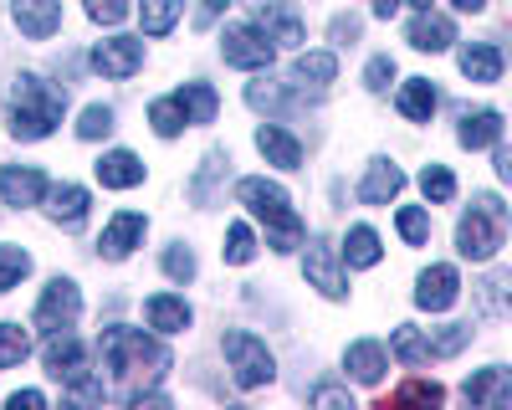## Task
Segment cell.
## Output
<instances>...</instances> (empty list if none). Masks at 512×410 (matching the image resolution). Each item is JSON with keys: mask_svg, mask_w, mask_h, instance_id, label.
Listing matches in <instances>:
<instances>
[{"mask_svg": "<svg viewBox=\"0 0 512 410\" xmlns=\"http://www.w3.org/2000/svg\"><path fill=\"white\" fill-rule=\"evenodd\" d=\"M169 364H175L169 349L154 334H144V328L113 323L98 339V385H103V395H113L123 405H139V395H149V385L164 380Z\"/></svg>", "mask_w": 512, "mask_h": 410, "instance_id": "cell-1", "label": "cell"}, {"mask_svg": "<svg viewBox=\"0 0 512 410\" xmlns=\"http://www.w3.org/2000/svg\"><path fill=\"white\" fill-rule=\"evenodd\" d=\"M236 200L267 226V246H272V252H292V246H303L308 226H303V216L292 211V200H287V190L277 180L251 175V180L236 185Z\"/></svg>", "mask_w": 512, "mask_h": 410, "instance_id": "cell-2", "label": "cell"}, {"mask_svg": "<svg viewBox=\"0 0 512 410\" xmlns=\"http://www.w3.org/2000/svg\"><path fill=\"white\" fill-rule=\"evenodd\" d=\"M62 108H67V93L47 88L36 72L16 77V93H11V134H16L21 144L47 139L57 123H62Z\"/></svg>", "mask_w": 512, "mask_h": 410, "instance_id": "cell-3", "label": "cell"}, {"mask_svg": "<svg viewBox=\"0 0 512 410\" xmlns=\"http://www.w3.org/2000/svg\"><path fill=\"white\" fill-rule=\"evenodd\" d=\"M502 241H507V205L497 195H477L456 226V252L466 262H492Z\"/></svg>", "mask_w": 512, "mask_h": 410, "instance_id": "cell-4", "label": "cell"}, {"mask_svg": "<svg viewBox=\"0 0 512 410\" xmlns=\"http://www.w3.org/2000/svg\"><path fill=\"white\" fill-rule=\"evenodd\" d=\"M221 349H226V364H231V380H236L241 390H262V385H272L277 359H272L267 339L246 334V328H231V334L221 339Z\"/></svg>", "mask_w": 512, "mask_h": 410, "instance_id": "cell-5", "label": "cell"}, {"mask_svg": "<svg viewBox=\"0 0 512 410\" xmlns=\"http://www.w3.org/2000/svg\"><path fill=\"white\" fill-rule=\"evenodd\" d=\"M41 364H47V375L72 385L77 395H103V385L88 375V349H82L67 328L62 334H47V344H41Z\"/></svg>", "mask_w": 512, "mask_h": 410, "instance_id": "cell-6", "label": "cell"}, {"mask_svg": "<svg viewBox=\"0 0 512 410\" xmlns=\"http://www.w3.org/2000/svg\"><path fill=\"white\" fill-rule=\"evenodd\" d=\"M221 57H226V67L262 72V67H272V57H277V41L262 31V21H241V26H226Z\"/></svg>", "mask_w": 512, "mask_h": 410, "instance_id": "cell-7", "label": "cell"}, {"mask_svg": "<svg viewBox=\"0 0 512 410\" xmlns=\"http://www.w3.org/2000/svg\"><path fill=\"white\" fill-rule=\"evenodd\" d=\"M82 313V293L72 277H52L47 287H41V303H36V328L41 334H62V328H72Z\"/></svg>", "mask_w": 512, "mask_h": 410, "instance_id": "cell-8", "label": "cell"}, {"mask_svg": "<svg viewBox=\"0 0 512 410\" xmlns=\"http://www.w3.org/2000/svg\"><path fill=\"white\" fill-rule=\"evenodd\" d=\"M344 252L328 241H308V257H303V272H308V287H318L323 298H344L349 293V277H344V262H338Z\"/></svg>", "mask_w": 512, "mask_h": 410, "instance_id": "cell-9", "label": "cell"}, {"mask_svg": "<svg viewBox=\"0 0 512 410\" xmlns=\"http://www.w3.org/2000/svg\"><path fill=\"white\" fill-rule=\"evenodd\" d=\"M456 298H461V277H456L451 262H436V267H425V272H420L415 308H425V313H446Z\"/></svg>", "mask_w": 512, "mask_h": 410, "instance_id": "cell-10", "label": "cell"}, {"mask_svg": "<svg viewBox=\"0 0 512 410\" xmlns=\"http://www.w3.org/2000/svg\"><path fill=\"white\" fill-rule=\"evenodd\" d=\"M93 67L103 72V77H134L139 67H144V41H134V36H108V41H98L93 47Z\"/></svg>", "mask_w": 512, "mask_h": 410, "instance_id": "cell-11", "label": "cell"}, {"mask_svg": "<svg viewBox=\"0 0 512 410\" xmlns=\"http://www.w3.org/2000/svg\"><path fill=\"white\" fill-rule=\"evenodd\" d=\"M0 200L26 211V205H41L47 200V175L36 170V164H6L0 170Z\"/></svg>", "mask_w": 512, "mask_h": 410, "instance_id": "cell-12", "label": "cell"}, {"mask_svg": "<svg viewBox=\"0 0 512 410\" xmlns=\"http://www.w3.org/2000/svg\"><path fill=\"white\" fill-rule=\"evenodd\" d=\"M144 231H149V221L139 216V211H123V216H113L108 221V231H103V241H98V252L108 257V262H123L134 246H144Z\"/></svg>", "mask_w": 512, "mask_h": 410, "instance_id": "cell-13", "label": "cell"}, {"mask_svg": "<svg viewBox=\"0 0 512 410\" xmlns=\"http://www.w3.org/2000/svg\"><path fill=\"white\" fill-rule=\"evenodd\" d=\"M11 16H16L21 36L47 41V36H57V26H62V0H16Z\"/></svg>", "mask_w": 512, "mask_h": 410, "instance_id": "cell-14", "label": "cell"}, {"mask_svg": "<svg viewBox=\"0 0 512 410\" xmlns=\"http://www.w3.org/2000/svg\"><path fill=\"white\" fill-rule=\"evenodd\" d=\"M461 395H466V405H507L512 400V369H502V364L477 369V375L461 385Z\"/></svg>", "mask_w": 512, "mask_h": 410, "instance_id": "cell-15", "label": "cell"}, {"mask_svg": "<svg viewBox=\"0 0 512 410\" xmlns=\"http://www.w3.org/2000/svg\"><path fill=\"white\" fill-rule=\"evenodd\" d=\"M256 149H262V159L277 164V170H297V164H303V144H297L282 123H262V129H256Z\"/></svg>", "mask_w": 512, "mask_h": 410, "instance_id": "cell-16", "label": "cell"}, {"mask_svg": "<svg viewBox=\"0 0 512 410\" xmlns=\"http://www.w3.org/2000/svg\"><path fill=\"white\" fill-rule=\"evenodd\" d=\"M400 190H405V170H400V164L374 159L369 175H364V185H359V200H364V205H390Z\"/></svg>", "mask_w": 512, "mask_h": 410, "instance_id": "cell-17", "label": "cell"}, {"mask_svg": "<svg viewBox=\"0 0 512 410\" xmlns=\"http://www.w3.org/2000/svg\"><path fill=\"white\" fill-rule=\"evenodd\" d=\"M93 170H98L103 190H134V185H144V164H139V154H128V149L103 154Z\"/></svg>", "mask_w": 512, "mask_h": 410, "instance_id": "cell-18", "label": "cell"}, {"mask_svg": "<svg viewBox=\"0 0 512 410\" xmlns=\"http://www.w3.org/2000/svg\"><path fill=\"white\" fill-rule=\"evenodd\" d=\"M410 47L415 52H446L451 41H456V26H451V16H436V11H420L415 21H410Z\"/></svg>", "mask_w": 512, "mask_h": 410, "instance_id": "cell-19", "label": "cell"}, {"mask_svg": "<svg viewBox=\"0 0 512 410\" xmlns=\"http://www.w3.org/2000/svg\"><path fill=\"white\" fill-rule=\"evenodd\" d=\"M456 139H461V149H497V144H502V113H497V108L466 113L461 129H456Z\"/></svg>", "mask_w": 512, "mask_h": 410, "instance_id": "cell-20", "label": "cell"}, {"mask_svg": "<svg viewBox=\"0 0 512 410\" xmlns=\"http://www.w3.org/2000/svg\"><path fill=\"white\" fill-rule=\"evenodd\" d=\"M144 318H149L154 334H185V328H190V303L175 298V293H154L144 303Z\"/></svg>", "mask_w": 512, "mask_h": 410, "instance_id": "cell-21", "label": "cell"}, {"mask_svg": "<svg viewBox=\"0 0 512 410\" xmlns=\"http://www.w3.org/2000/svg\"><path fill=\"white\" fill-rule=\"evenodd\" d=\"M344 364H349V375H354L359 385H379V380H384V369H390V359H384V344H374V339L349 344Z\"/></svg>", "mask_w": 512, "mask_h": 410, "instance_id": "cell-22", "label": "cell"}, {"mask_svg": "<svg viewBox=\"0 0 512 410\" xmlns=\"http://www.w3.org/2000/svg\"><path fill=\"white\" fill-rule=\"evenodd\" d=\"M436 108H441V93H436L431 77H410L405 88H400V113H405L410 123H431Z\"/></svg>", "mask_w": 512, "mask_h": 410, "instance_id": "cell-23", "label": "cell"}, {"mask_svg": "<svg viewBox=\"0 0 512 410\" xmlns=\"http://www.w3.org/2000/svg\"><path fill=\"white\" fill-rule=\"evenodd\" d=\"M297 93H303V88H297V82H251V88H246V103L256 108V113H287L292 103H297Z\"/></svg>", "mask_w": 512, "mask_h": 410, "instance_id": "cell-24", "label": "cell"}, {"mask_svg": "<svg viewBox=\"0 0 512 410\" xmlns=\"http://www.w3.org/2000/svg\"><path fill=\"white\" fill-rule=\"evenodd\" d=\"M461 72L472 82H497L502 77V47H492V41H472V47H461Z\"/></svg>", "mask_w": 512, "mask_h": 410, "instance_id": "cell-25", "label": "cell"}, {"mask_svg": "<svg viewBox=\"0 0 512 410\" xmlns=\"http://www.w3.org/2000/svg\"><path fill=\"white\" fill-rule=\"evenodd\" d=\"M88 205H93V195L82 190V185H57L47 211H52L57 226H82V221H88Z\"/></svg>", "mask_w": 512, "mask_h": 410, "instance_id": "cell-26", "label": "cell"}, {"mask_svg": "<svg viewBox=\"0 0 512 410\" xmlns=\"http://www.w3.org/2000/svg\"><path fill=\"white\" fill-rule=\"evenodd\" d=\"M333 72H338V57L333 52H303V57L292 62V82H297V88H328Z\"/></svg>", "mask_w": 512, "mask_h": 410, "instance_id": "cell-27", "label": "cell"}, {"mask_svg": "<svg viewBox=\"0 0 512 410\" xmlns=\"http://www.w3.org/2000/svg\"><path fill=\"white\" fill-rule=\"evenodd\" d=\"M338 252H344L349 267H374V262L384 257V246H379V231H374V226H349V236H344V246H338Z\"/></svg>", "mask_w": 512, "mask_h": 410, "instance_id": "cell-28", "label": "cell"}, {"mask_svg": "<svg viewBox=\"0 0 512 410\" xmlns=\"http://www.w3.org/2000/svg\"><path fill=\"white\" fill-rule=\"evenodd\" d=\"M149 123H154L159 139H175V134L190 129V113H185V103H180L175 93H169V98H154V103H149Z\"/></svg>", "mask_w": 512, "mask_h": 410, "instance_id": "cell-29", "label": "cell"}, {"mask_svg": "<svg viewBox=\"0 0 512 410\" xmlns=\"http://www.w3.org/2000/svg\"><path fill=\"white\" fill-rule=\"evenodd\" d=\"M175 98L185 103L190 123H216V108H221V98H216V88H210V82H185V88H180Z\"/></svg>", "mask_w": 512, "mask_h": 410, "instance_id": "cell-30", "label": "cell"}, {"mask_svg": "<svg viewBox=\"0 0 512 410\" xmlns=\"http://www.w3.org/2000/svg\"><path fill=\"white\" fill-rule=\"evenodd\" d=\"M226 164H231V154H226V149H210V154L200 159V175L190 180V200H195V205H205V200H210L216 180L226 175Z\"/></svg>", "mask_w": 512, "mask_h": 410, "instance_id": "cell-31", "label": "cell"}, {"mask_svg": "<svg viewBox=\"0 0 512 410\" xmlns=\"http://www.w3.org/2000/svg\"><path fill=\"white\" fill-rule=\"evenodd\" d=\"M139 21H144V36H169L180 21V0H144Z\"/></svg>", "mask_w": 512, "mask_h": 410, "instance_id": "cell-32", "label": "cell"}, {"mask_svg": "<svg viewBox=\"0 0 512 410\" xmlns=\"http://www.w3.org/2000/svg\"><path fill=\"white\" fill-rule=\"evenodd\" d=\"M256 21H262V31L277 41V47H297V41H303V21H297L292 11H262Z\"/></svg>", "mask_w": 512, "mask_h": 410, "instance_id": "cell-33", "label": "cell"}, {"mask_svg": "<svg viewBox=\"0 0 512 410\" xmlns=\"http://www.w3.org/2000/svg\"><path fill=\"white\" fill-rule=\"evenodd\" d=\"M31 272V252L26 246H0V293H11V287H21V277Z\"/></svg>", "mask_w": 512, "mask_h": 410, "instance_id": "cell-34", "label": "cell"}, {"mask_svg": "<svg viewBox=\"0 0 512 410\" xmlns=\"http://www.w3.org/2000/svg\"><path fill=\"white\" fill-rule=\"evenodd\" d=\"M420 190H425L431 205H446V200H456V175L446 170V164H425V170H420Z\"/></svg>", "mask_w": 512, "mask_h": 410, "instance_id": "cell-35", "label": "cell"}, {"mask_svg": "<svg viewBox=\"0 0 512 410\" xmlns=\"http://www.w3.org/2000/svg\"><path fill=\"white\" fill-rule=\"evenodd\" d=\"M395 359L400 364H425V359H431V339H420V328H410V323H400L395 328Z\"/></svg>", "mask_w": 512, "mask_h": 410, "instance_id": "cell-36", "label": "cell"}, {"mask_svg": "<svg viewBox=\"0 0 512 410\" xmlns=\"http://www.w3.org/2000/svg\"><path fill=\"white\" fill-rule=\"evenodd\" d=\"M31 354V334L21 323H0V369H11Z\"/></svg>", "mask_w": 512, "mask_h": 410, "instance_id": "cell-37", "label": "cell"}, {"mask_svg": "<svg viewBox=\"0 0 512 410\" xmlns=\"http://www.w3.org/2000/svg\"><path fill=\"white\" fill-rule=\"evenodd\" d=\"M221 252H226V262H236V267H246V262L256 257V236H251L246 221H231V226H226V246H221Z\"/></svg>", "mask_w": 512, "mask_h": 410, "instance_id": "cell-38", "label": "cell"}, {"mask_svg": "<svg viewBox=\"0 0 512 410\" xmlns=\"http://www.w3.org/2000/svg\"><path fill=\"white\" fill-rule=\"evenodd\" d=\"M113 134V108L108 103H93V108H82V118H77V139H108Z\"/></svg>", "mask_w": 512, "mask_h": 410, "instance_id": "cell-39", "label": "cell"}, {"mask_svg": "<svg viewBox=\"0 0 512 410\" xmlns=\"http://www.w3.org/2000/svg\"><path fill=\"white\" fill-rule=\"evenodd\" d=\"M466 344H472V323H446V328H436V334H431V354H441V359L461 354Z\"/></svg>", "mask_w": 512, "mask_h": 410, "instance_id": "cell-40", "label": "cell"}, {"mask_svg": "<svg viewBox=\"0 0 512 410\" xmlns=\"http://www.w3.org/2000/svg\"><path fill=\"white\" fill-rule=\"evenodd\" d=\"M395 226H400V236H405L410 246H425V241H431V216H425L420 205H405V211L395 216Z\"/></svg>", "mask_w": 512, "mask_h": 410, "instance_id": "cell-41", "label": "cell"}, {"mask_svg": "<svg viewBox=\"0 0 512 410\" xmlns=\"http://www.w3.org/2000/svg\"><path fill=\"white\" fill-rule=\"evenodd\" d=\"M164 277L169 282H195V252L190 246H164Z\"/></svg>", "mask_w": 512, "mask_h": 410, "instance_id": "cell-42", "label": "cell"}, {"mask_svg": "<svg viewBox=\"0 0 512 410\" xmlns=\"http://www.w3.org/2000/svg\"><path fill=\"white\" fill-rule=\"evenodd\" d=\"M395 400H400V405H441L446 390H441L436 380H410V385L395 390Z\"/></svg>", "mask_w": 512, "mask_h": 410, "instance_id": "cell-43", "label": "cell"}, {"mask_svg": "<svg viewBox=\"0 0 512 410\" xmlns=\"http://www.w3.org/2000/svg\"><path fill=\"white\" fill-rule=\"evenodd\" d=\"M390 82H395V57H369L364 88H369V93H390Z\"/></svg>", "mask_w": 512, "mask_h": 410, "instance_id": "cell-44", "label": "cell"}, {"mask_svg": "<svg viewBox=\"0 0 512 410\" xmlns=\"http://www.w3.org/2000/svg\"><path fill=\"white\" fill-rule=\"evenodd\" d=\"M88 6V16L98 21V26H118L123 16H128V0H82Z\"/></svg>", "mask_w": 512, "mask_h": 410, "instance_id": "cell-45", "label": "cell"}, {"mask_svg": "<svg viewBox=\"0 0 512 410\" xmlns=\"http://www.w3.org/2000/svg\"><path fill=\"white\" fill-rule=\"evenodd\" d=\"M308 400H313V405H338V410H354V395H349L344 385H318Z\"/></svg>", "mask_w": 512, "mask_h": 410, "instance_id": "cell-46", "label": "cell"}, {"mask_svg": "<svg viewBox=\"0 0 512 410\" xmlns=\"http://www.w3.org/2000/svg\"><path fill=\"white\" fill-rule=\"evenodd\" d=\"M359 16H333V26H328V36L338 41V47H354V41H359Z\"/></svg>", "mask_w": 512, "mask_h": 410, "instance_id": "cell-47", "label": "cell"}, {"mask_svg": "<svg viewBox=\"0 0 512 410\" xmlns=\"http://www.w3.org/2000/svg\"><path fill=\"white\" fill-rule=\"evenodd\" d=\"M226 6H231V0H200V11H195V26L205 31V26H210V21H216V16H221Z\"/></svg>", "mask_w": 512, "mask_h": 410, "instance_id": "cell-48", "label": "cell"}, {"mask_svg": "<svg viewBox=\"0 0 512 410\" xmlns=\"http://www.w3.org/2000/svg\"><path fill=\"white\" fill-rule=\"evenodd\" d=\"M11 405H16V410H21V405H26V410H41V405H47V395H41V390H16Z\"/></svg>", "mask_w": 512, "mask_h": 410, "instance_id": "cell-49", "label": "cell"}, {"mask_svg": "<svg viewBox=\"0 0 512 410\" xmlns=\"http://www.w3.org/2000/svg\"><path fill=\"white\" fill-rule=\"evenodd\" d=\"M497 180H512V149L497 144Z\"/></svg>", "mask_w": 512, "mask_h": 410, "instance_id": "cell-50", "label": "cell"}, {"mask_svg": "<svg viewBox=\"0 0 512 410\" xmlns=\"http://www.w3.org/2000/svg\"><path fill=\"white\" fill-rule=\"evenodd\" d=\"M369 11H374V16H384V21H390V16L400 11V0H369Z\"/></svg>", "mask_w": 512, "mask_h": 410, "instance_id": "cell-51", "label": "cell"}, {"mask_svg": "<svg viewBox=\"0 0 512 410\" xmlns=\"http://www.w3.org/2000/svg\"><path fill=\"white\" fill-rule=\"evenodd\" d=\"M246 6L262 16V11H287V0H246Z\"/></svg>", "mask_w": 512, "mask_h": 410, "instance_id": "cell-52", "label": "cell"}, {"mask_svg": "<svg viewBox=\"0 0 512 410\" xmlns=\"http://www.w3.org/2000/svg\"><path fill=\"white\" fill-rule=\"evenodd\" d=\"M456 11H466V16H477V11H487V0H451Z\"/></svg>", "mask_w": 512, "mask_h": 410, "instance_id": "cell-53", "label": "cell"}, {"mask_svg": "<svg viewBox=\"0 0 512 410\" xmlns=\"http://www.w3.org/2000/svg\"><path fill=\"white\" fill-rule=\"evenodd\" d=\"M410 6H415V11H431V0H410Z\"/></svg>", "mask_w": 512, "mask_h": 410, "instance_id": "cell-54", "label": "cell"}]
</instances>
